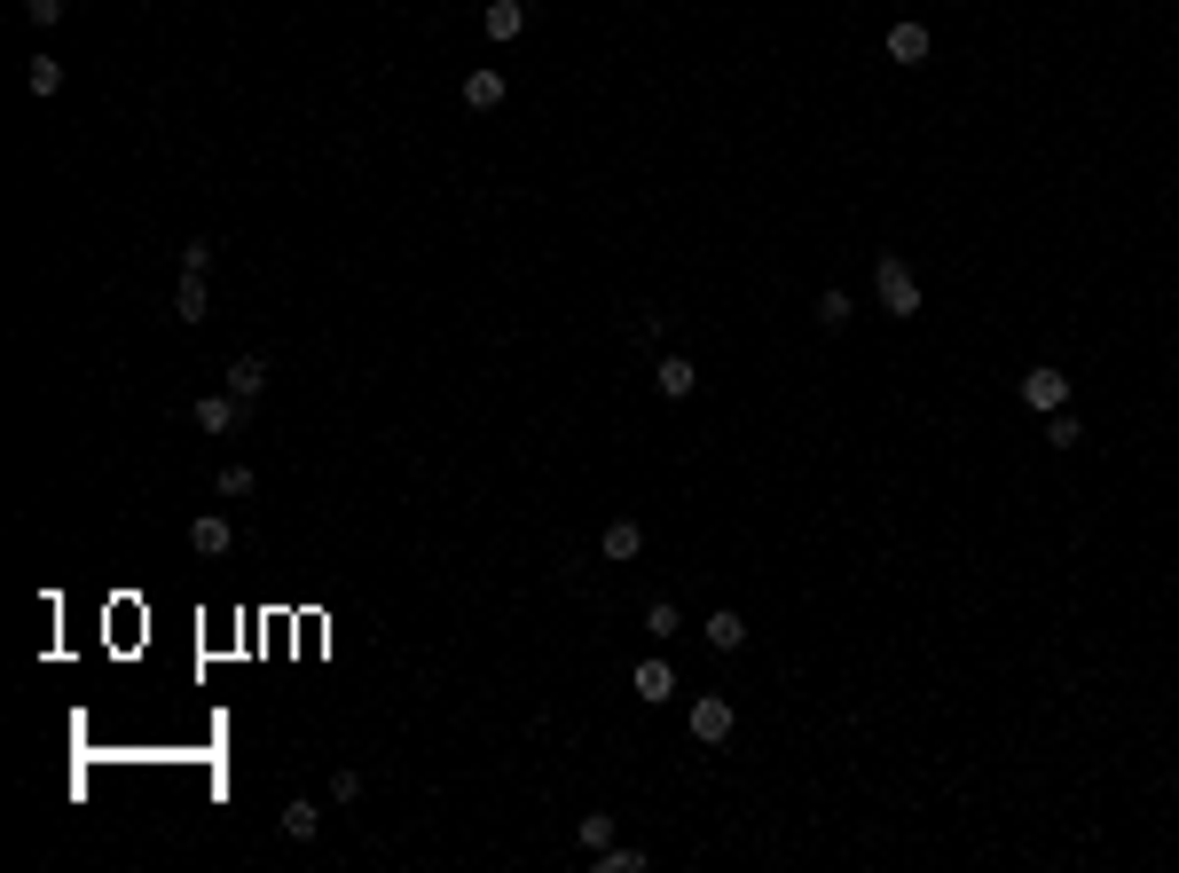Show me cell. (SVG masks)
<instances>
[{
	"label": "cell",
	"instance_id": "obj_1",
	"mask_svg": "<svg viewBox=\"0 0 1179 873\" xmlns=\"http://www.w3.org/2000/svg\"><path fill=\"white\" fill-rule=\"evenodd\" d=\"M873 300H881V315H921V276L904 268V252H881V268H873Z\"/></svg>",
	"mask_w": 1179,
	"mask_h": 873
},
{
	"label": "cell",
	"instance_id": "obj_2",
	"mask_svg": "<svg viewBox=\"0 0 1179 873\" xmlns=\"http://www.w3.org/2000/svg\"><path fill=\"white\" fill-rule=\"evenodd\" d=\"M732 724H740V709L723 701V692H708V701H692V740H700V748L732 740Z\"/></svg>",
	"mask_w": 1179,
	"mask_h": 873
},
{
	"label": "cell",
	"instance_id": "obj_3",
	"mask_svg": "<svg viewBox=\"0 0 1179 873\" xmlns=\"http://www.w3.org/2000/svg\"><path fill=\"white\" fill-rule=\"evenodd\" d=\"M1023 402H1030L1038 417H1054V409H1069V378H1061L1054 363H1038V370H1023Z\"/></svg>",
	"mask_w": 1179,
	"mask_h": 873
},
{
	"label": "cell",
	"instance_id": "obj_4",
	"mask_svg": "<svg viewBox=\"0 0 1179 873\" xmlns=\"http://www.w3.org/2000/svg\"><path fill=\"white\" fill-rule=\"evenodd\" d=\"M629 692H638V701H653V709H661V701H677V669H669V661L653 653V661H638V669H629Z\"/></svg>",
	"mask_w": 1179,
	"mask_h": 873
},
{
	"label": "cell",
	"instance_id": "obj_5",
	"mask_svg": "<svg viewBox=\"0 0 1179 873\" xmlns=\"http://www.w3.org/2000/svg\"><path fill=\"white\" fill-rule=\"evenodd\" d=\"M504 95H511V87H504V71H496V63L465 71V111H504Z\"/></svg>",
	"mask_w": 1179,
	"mask_h": 873
},
{
	"label": "cell",
	"instance_id": "obj_6",
	"mask_svg": "<svg viewBox=\"0 0 1179 873\" xmlns=\"http://www.w3.org/2000/svg\"><path fill=\"white\" fill-rule=\"evenodd\" d=\"M692 386H700V370H692L684 355H661V370H653V394H661V402H692Z\"/></svg>",
	"mask_w": 1179,
	"mask_h": 873
},
{
	"label": "cell",
	"instance_id": "obj_7",
	"mask_svg": "<svg viewBox=\"0 0 1179 873\" xmlns=\"http://www.w3.org/2000/svg\"><path fill=\"white\" fill-rule=\"evenodd\" d=\"M598 551L621 567V559H638L646 551V528H638V519H606V536H598Z\"/></svg>",
	"mask_w": 1179,
	"mask_h": 873
},
{
	"label": "cell",
	"instance_id": "obj_8",
	"mask_svg": "<svg viewBox=\"0 0 1179 873\" xmlns=\"http://www.w3.org/2000/svg\"><path fill=\"white\" fill-rule=\"evenodd\" d=\"M244 409H252V402H236V394H205V402H197V425H205V433H228V425H244Z\"/></svg>",
	"mask_w": 1179,
	"mask_h": 873
},
{
	"label": "cell",
	"instance_id": "obj_9",
	"mask_svg": "<svg viewBox=\"0 0 1179 873\" xmlns=\"http://www.w3.org/2000/svg\"><path fill=\"white\" fill-rule=\"evenodd\" d=\"M205 307H213L205 276H181V284H173V323H205Z\"/></svg>",
	"mask_w": 1179,
	"mask_h": 873
},
{
	"label": "cell",
	"instance_id": "obj_10",
	"mask_svg": "<svg viewBox=\"0 0 1179 873\" xmlns=\"http://www.w3.org/2000/svg\"><path fill=\"white\" fill-rule=\"evenodd\" d=\"M888 63H928V24H888Z\"/></svg>",
	"mask_w": 1179,
	"mask_h": 873
},
{
	"label": "cell",
	"instance_id": "obj_11",
	"mask_svg": "<svg viewBox=\"0 0 1179 873\" xmlns=\"http://www.w3.org/2000/svg\"><path fill=\"white\" fill-rule=\"evenodd\" d=\"M228 544H236V536H228V519H221V511H205L197 528H190V551H197V559H221Z\"/></svg>",
	"mask_w": 1179,
	"mask_h": 873
},
{
	"label": "cell",
	"instance_id": "obj_12",
	"mask_svg": "<svg viewBox=\"0 0 1179 873\" xmlns=\"http://www.w3.org/2000/svg\"><path fill=\"white\" fill-rule=\"evenodd\" d=\"M700 638H708L715 653H740V646H748V622L732 615V606H723V615H708V630H700Z\"/></svg>",
	"mask_w": 1179,
	"mask_h": 873
},
{
	"label": "cell",
	"instance_id": "obj_13",
	"mask_svg": "<svg viewBox=\"0 0 1179 873\" xmlns=\"http://www.w3.org/2000/svg\"><path fill=\"white\" fill-rule=\"evenodd\" d=\"M527 32V0H488V40H519Z\"/></svg>",
	"mask_w": 1179,
	"mask_h": 873
},
{
	"label": "cell",
	"instance_id": "obj_14",
	"mask_svg": "<svg viewBox=\"0 0 1179 873\" xmlns=\"http://www.w3.org/2000/svg\"><path fill=\"white\" fill-rule=\"evenodd\" d=\"M260 386H267V363H260V355H236V363H228V394H236V402H252Z\"/></svg>",
	"mask_w": 1179,
	"mask_h": 873
},
{
	"label": "cell",
	"instance_id": "obj_15",
	"mask_svg": "<svg viewBox=\"0 0 1179 873\" xmlns=\"http://www.w3.org/2000/svg\"><path fill=\"white\" fill-rule=\"evenodd\" d=\"M276 826H284V842H315V826H323V811H315V803H292V811H284Z\"/></svg>",
	"mask_w": 1179,
	"mask_h": 873
},
{
	"label": "cell",
	"instance_id": "obj_16",
	"mask_svg": "<svg viewBox=\"0 0 1179 873\" xmlns=\"http://www.w3.org/2000/svg\"><path fill=\"white\" fill-rule=\"evenodd\" d=\"M24 87H32V95H40V103H48V95H55V87H63V63H55V55H32V71H24Z\"/></svg>",
	"mask_w": 1179,
	"mask_h": 873
},
{
	"label": "cell",
	"instance_id": "obj_17",
	"mask_svg": "<svg viewBox=\"0 0 1179 873\" xmlns=\"http://www.w3.org/2000/svg\"><path fill=\"white\" fill-rule=\"evenodd\" d=\"M598 873H646V850H629V842H606V850H598Z\"/></svg>",
	"mask_w": 1179,
	"mask_h": 873
},
{
	"label": "cell",
	"instance_id": "obj_18",
	"mask_svg": "<svg viewBox=\"0 0 1179 873\" xmlns=\"http://www.w3.org/2000/svg\"><path fill=\"white\" fill-rule=\"evenodd\" d=\"M850 315H857V307H850V292H842V284H826V292H819V323H826V331H842Z\"/></svg>",
	"mask_w": 1179,
	"mask_h": 873
},
{
	"label": "cell",
	"instance_id": "obj_19",
	"mask_svg": "<svg viewBox=\"0 0 1179 873\" xmlns=\"http://www.w3.org/2000/svg\"><path fill=\"white\" fill-rule=\"evenodd\" d=\"M213 488H221L228 504H244V496H252L260 480H252V465H221V473H213Z\"/></svg>",
	"mask_w": 1179,
	"mask_h": 873
},
{
	"label": "cell",
	"instance_id": "obj_20",
	"mask_svg": "<svg viewBox=\"0 0 1179 873\" xmlns=\"http://www.w3.org/2000/svg\"><path fill=\"white\" fill-rule=\"evenodd\" d=\"M677 630H684V615H677L669 598H653V606H646V638H677Z\"/></svg>",
	"mask_w": 1179,
	"mask_h": 873
},
{
	"label": "cell",
	"instance_id": "obj_21",
	"mask_svg": "<svg viewBox=\"0 0 1179 873\" xmlns=\"http://www.w3.org/2000/svg\"><path fill=\"white\" fill-rule=\"evenodd\" d=\"M1046 441H1054V449H1077V441H1085V425H1077L1069 409H1054V417H1046Z\"/></svg>",
	"mask_w": 1179,
	"mask_h": 873
},
{
	"label": "cell",
	"instance_id": "obj_22",
	"mask_svg": "<svg viewBox=\"0 0 1179 873\" xmlns=\"http://www.w3.org/2000/svg\"><path fill=\"white\" fill-rule=\"evenodd\" d=\"M575 834H582V850H590V857H598V850H606V842H613V819H606V811H590V819H582V826H575Z\"/></svg>",
	"mask_w": 1179,
	"mask_h": 873
},
{
	"label": "cell",
	"instance_id": "obj_23",
	"mask_svg": "<svg viewBox=\"0 0 1179 873\" xmlns=\"http://www.w3.org/2000/svg\"><path fill=\"white\" fill-rule=\"evenodd\" d=\"M205 268H213V244L190 236V244H181V276H205Z\"/></svg>",
	"mask_w": 1179,
	"mask_h": 873
},
{
	"label": "cell",
	"instance_id": "obj_24",
	"mask_svg": "<svg viewBox=\"0 0 1179 873\" xmlns=\"http://www.w3.org/2000/svg\"><path fill=\"white\" fill-rule=\"evenodd\" d=\"M24 17H32V24L48 32V24H63V0H24Z\"/></svg>",
	"mask_w": 1179,
	"mask_h": 873
}]
</instances>
